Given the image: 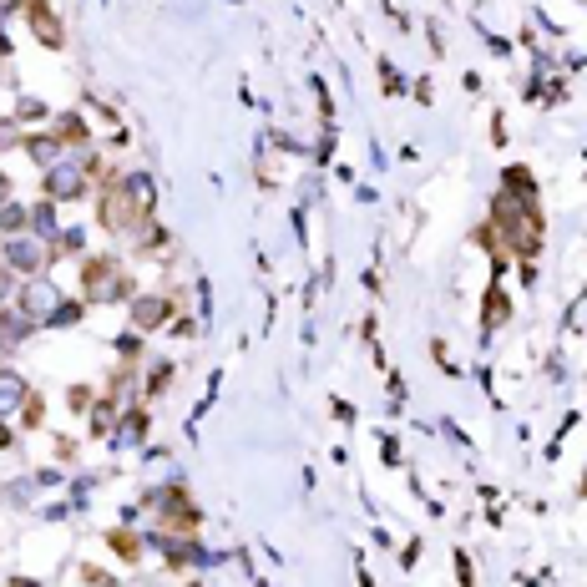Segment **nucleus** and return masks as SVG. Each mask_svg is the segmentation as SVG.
Returning a JSON list of instances; mask_svg holds the SVG:
<instances>
[{
  "instance_id": "nucleus-1",
  "label": "nucleus",
  "mask_w": 587,
  "mask_h": 587,
  "mask_svg": "<svg viewBox=\"0 0 587 587\" xmlns=\"http://www.w3.org/2000/svg\"><path fill=\"white\" fill-rule=\"evenodd\" d=\"M81 289H87V299H122L127 294V274H122L117 259L97 254V259L81 264Z\"/></svg>"
},
{
  "instance_id": "nucleus-4",
  "label": "nucleus",
  "mask_w": 587,
  "mask_h": 587,
  "mask_svg": "<svg viewBox=\"0 0 587 587\" xmlns=\"http://www.w3.org/2000/svg\"><path fill=\"white\" fill-rule=\"evenodd\" d=\"M16 314H26L31 324H51V314H56V289H46V284H26L21 294H16Z\"/></svg>"
},
{
  "instance_id": "nucleus-2",
  "label": "nucleus",
  "mask_w": 587,
  "mask_h": 587,
  "mask_svg": "<svg viewBox=\"0 0 587 587\" xmlns=\"http://www.w3.org/2000/svg\"><path fill=\"white\" fill-rule=\"evenodd\" d=\"M46 238H31V233H16V238H6L0 243V264H6L11 274H26V279H36L41 269H46Z\"/></svg>"
},
{
  "instance_id": "nucleus-10",
  "label": "nucleus",
  "mask_w": 587,
  "mask_h": 587,
  "mask_svg": "<svg viewBox=\"0 0 587 587\" xmlns=\"http://www.w3.org/2000/svg\"><path fill=\"white\" fill-rule=\"evenodd\" d=\"M56 137H61V142H66V147H76V142H87V137H92V132H87V122H81V117H76V112H66V117H61V122H56Z\"/></svg>"
},
{
  "instance_id": "nucleus-12",
  "label": "nucleus",
  "mask_w": 587,
  "mask_h": 587,
  "mask_svg": "<svg viewBox=\"0 0 587 587\" xmlns=\"http://www.w3.org/2000/svg\"><path fill=\"white\" fill-rule=\"evenodd\" d=\"M112 547H117L122 557H132V562L142 557V542H137V537H127V532H112Z\"/></svg>"
},
{
  "instance_id": "nucleus-11",
  "label": "nucleus",
  "mask_w": 587,
  "mask_h": 587,
  "mask_svg": "<svg viewBox=\"0 0 587 587\" xmlns=\"http://www.w3.org/2000/svg\"><path fill=\"white\" fill-rule=\"evenodd\" d=\"M26 228H31L26 208H16V203H6V208H0V233H6V238H16V233H26Z\"/></svg>"
},
{
  "instance_id": "nucleus-3",
  "label": "nucleus",
  "mask_w": 587,
  "mask_h": 587,
  "mask_svg": "<svg viewBox=\"0 0 587 587\" xmlns=\"http://www.w3.org/2000/svg\"><path fill=\"white\" fill-rule=\"evenodd\" d=\"M87 183H92V162H56V167H46V198L51 203H71V198H81L87 193Z\"/></svg>"
},
{
  "instance_id": "nucleus-9",
  "label": "nucleus",
  "mask_w": 587,
  "mask_h": 587,
  "mask_svg": "<svg viewBox=\"0 0 587 587\" xmlns=\"http://www.w3.org/2000/svg\"><path fill=\"white\" fill-rule=\"evenodd\" d=\"M507 314H512L507 294H501V284H491V289H486V309H481V324H486V329H496V324L507 319Z\"/></svg>"
},
{
  "instance_id": "nucleus-6",
  "label": "nucleus",
  "mask_w": 587,
  "mask_h": 587,
  "mask_svg": "<svg viewBox=\"0 0 587 587\" xmlns=\"http://www.w3.org/2000/svg\"><path fill=\"white\" fill-rule=\"evenodd\" d=\"M173 319V294H157V299H137L132 294V324L137 329H157Z\"/></svg>"
},
{
  "instance_id": "nucleus-14",
  "label": "nucleus",
  "mask_w": 587,
  "mask_h": 587,
  "mask_svg": "<svg viewBox=\"0 0 587 587\" xmlns=\"http://www.w3.org/2000/svg\"><path fill=\"white\" fill-rule=\"evenodd\" d=\"M0 304H16V274L0 264Z\"/></svg>"
},
{
  "instance_id": "nucleus-7",
  "label": "nucleus",
  "mask_w": 587,
  "mask_h": 587,
  "mask_svg": "<svg viewBox=\"0 0 587 587\" xmlns=\"http://www.w3.org/2000/svg\"><path fill=\"white\" fill-rule=\"evenodd\" d=\"M26 400H31L26 380H21L16 370H6V365H0V415H16V405H26Z\"/></svg>"
},
{
  "instance_id": "nucleus-8",
  "label": "nucleus",
  "mask_w": 587,
  "mask_h": 587,
  "mask_svg": "<svg viewBox=\"0 0 587 587\" xmlns=\"http://www.w3.org/2000/svg\"><path fill=\"white\" fill-rule=\"evenodd\" d=\"M26 152L36 157V167H41V173H46V167H56V162H61L66 142H61L56 132H46V137H26Z\"/></svg>"
},
{
  "instance_id": "nucleus-13",
  "label": "nucleus",
  "mask_w": 587,
  "mask_h": 587,
  "mask_svg": "<svg viewBox=\"0 0 587 587\" xmlns=\"http://www.w3.org/2000/svg\"><path fill=\"white\" fill-rule=\"evenodd\" d=\"M167 380H173V365H157V370H152V380H147V395H162V390H167Z\"/></svg>"
},
{
  "instance_id": "nucleus-15",
  "label": "nucleus",
  "mask_w": 587,
  "mask_h": 587,
  "mask_svg": "<svg viewBox=\"0 0 587 587\" xmlns=\"http://www.w3.org/2000/svg\"><path fill=\"white\" fill-rule=\"evenodd\" d=\"M6 188H11V183H6V173H0V208H6Z\"/></svg>"
},
{
  "instance_id": "nucleus-16",
  "label": "nucleus",
  "mask_w": 587,
  "mask_h": 587,
  "mask_svg": "<svg viewBox=\"0 0 587 587\" xmlns=\"http://www.w3.org/2000/svg\"><path fill=\"white\" fill-rule=\"evenodd\" d=\"M0 51H6V36H0Z\"/></svg>"
},
{
  "instance_id": "nucleus-5",
  "label": "nucleus",
  "mask_w": 587,
  "mask_h": 587,
  "mask_svg": "<svg viewBox=\"0 0 587 587\" xmlns=\"http://www.w3.org/2000/svg\"><path fill=\"white\" fill-rule=\"evenodd\" d=\"M26 16H31V31H36V41H41V46H51V51H61L66 31H61V21H56V11L46 6V0H26Z\"/></svg>"
}]
</instances>
